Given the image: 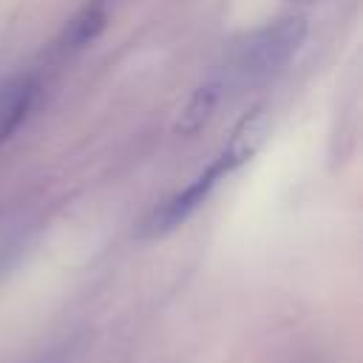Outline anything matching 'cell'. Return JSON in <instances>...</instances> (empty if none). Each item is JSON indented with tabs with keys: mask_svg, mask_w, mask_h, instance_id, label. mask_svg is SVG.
Here are the masks:
<instances>
[{
	"mask_svg": "<svg viewBox=\"0 0 363 363\" xmlns=\"http://www.w3.org/2000/svg\"><path fill=\"white\" fill-rule=\"evenodd\" d=\"M306 34H309V23L301 14H289V17L264 23L241 45V51L235 57V71L250 82L267 79L269 74L284 68L298 54Z\"/></svg>",
	"mask_w": 363,
	"mask_h": 363,
	"instance_id": "6da1fadb",
	"label": "cell"
},
{
	"mask_svg": "<svg viewBox=\"0 0 363 363\" xmlns=\"http://www.w3.org/2000/svg\"><path fill=\"white\" fill-rule=\"evenodd\" d=\"M224 176H221V170L210 162L187 187H182L179 193H173L170 199H164L162 204H156L153 210H150V216L142 221V227H139V235L142 238H162V235H167V233H173L176 227H182L207 199H210V193L216 190V184L221 182Z\"/></svg>",
	"mask_w": 363,
	"mask_h": 363,
	"instance_id": "7a4b0ae2",
	"label": "cell"
},
{
	"mask_svg": "<svg viewBox=\"0 0 363 363\" xmlns=\"http://www.w3.org/2000/svg\"><path fill=\"white\" fill-rule=\"evenodd\" d=\"M269 130H272V108L267 102H258L247 113H241V119L233 125L227 142L221 145V150L213 159V164L221 170V176H230L238 167H244L264 147Z\"/></svg>",
	"mask_w": 363,
	"mask_h": 363,
	"instance_id": "3957f363",
	"label": "cell"
},
{
	"mask_svg": "<svg viewBox=\"0 0 363 363\" xmlns=\"http://www.w3.org/2000/svg\"><path fill=\"white\" fill-rule=\"evenodd\" d=\"M108 20H111V0H88L85 6H79L65 20V26L60 28L57 45L60 48H82V45H88L105 31Z\"/></svg>",
	"mask_w": 363,
	"mask_h": 363,
	"instance_id": "277c9868",
	"label": "cell"
},
{
	"mask_svg": "<svg viewBox=\"0 0 363 363\" xmlns=\"http://www.w3.org/2000/svg\"><path fill=\"white\" fill-rule=\"evenodd\" d=\"M40 96V85L34 79H14L0 88V145L9 142L17 128L28 119Z\"/></svg>",
	"mask_w": 363,
	"mask_h": 363,
	"instance_id": "5b68a950",
	"label": "cell"
},
{
	"mask_svg": "<svg viewBox=\"0 0 363 363\" xmlns=\"http://www.w3.org/2000/svg\"><path fill=\"white\" fill-rule=\"evenodd\" d=\"M221 88H224L221 82H204V85H199V88L190 94V99L184 102V108L179 111V116H176V122H173V133L190 139V136H196L199 130H204L207 122L213 119L218 102H221V94H224Z\"/></svg>",
	"mask_w": 363,
	"mask_h": 363,
	"instance_id": "8992f818",
	"label": "cell"
}]
</instances>
